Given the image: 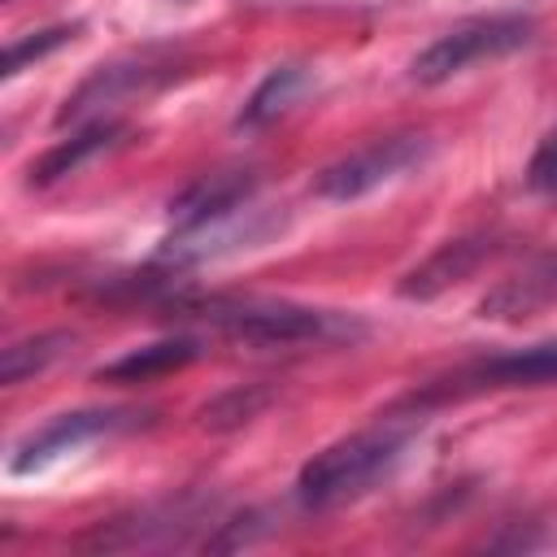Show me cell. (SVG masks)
<instances>
[{"label":"cell","instance_id":"1","mask_svg":"<svg viewBox=\"0 0 557 557\" xmlns=\"http://www.w3.org/2000/svg\"><path fill=\"white\" fill-rule=\"evenodd\" d=\"M178 318H200L226 339L257 348H292V344H344L361 339L366 326L348 313L287 305V300H178Z\"/></svg>","mask_w":557,"mask_h":557},{"label":"cell","instance_id":"2","mask_svg":"<svg viewBox=\"0 0 557 557\" xmlns=\"http://www.w3.org/2000/svg\"><path fill=\"white\" fill-rule=\"evenodd\" d=\"M413 440V422H379L370 431H357L318 457H309L296 474V500L305 509H335L344 500L366 496L379 479L396 470Z\"/></svg>","mask_w":557,"mask_h":557},{"label":"cell","instance_id":"3","mask_svg":"<svg viewBox=\"0 0 557 557\" xmlns=\"http://www.w3.org/2000/svg\"><path fill=\"white\" fill-rule=\"evenodd\" d=\"M535 35V22L522 13H487V17H466L457 26H448L435 44H426L413 65L409 78L413 83H448L453 74L479 65V61H496L509 57L518 48H527Z\"/></svg>","mask_w":557,"mask_h":557},{"label":"cell","instance_id":"4","mask_svg":"<svg viewBox=\"0 0 557 557\" xmlns=\"http://www.w3.org/2000/svg\"><path fill=\"white\" fill-rule=\"evenodd\" d=\"M431 157V139L426 135H387V139H374L339 161H331L318 178H313V196L322 200H357L409 170H418L422 161Z\"/></svg>","mask_w":557,"mask_h":557},{"label":"cell","instance_id":"5","mask_svg":"<svg viewBox=\"0 0 557 557\" xmlns=\"http://www.w3.org/2000/svg\"><path fill=\"white\" fill-rule=\"evenodd\" d=\"M209 513H213V496L183 492L178 500L170 496L161 505H144L139 513L100 522L83 540V548H109V553H122V548H174V544H187V535L196 527H205Z\"/></svg>","mask_w":557,"mask_h":557},{"label":"cell","instance_id":"6","mask_svg":"<svg viewBox=\"0 0 557 557\" xmlns=\"http://www.w3.org/2000/svg\"><path fill=\"white\" fill-rule=\"evenodd\" d=\"M540 383H557V339L553 344H531V348H518V352L470 361V366L453 370L448 379H440V387L422 392V405L426 400H444V396H466V392L540 387Z\"/></svg>","mask_w":557,"mask_h":557},{"label":"cell","instance_id":"7","mask_svg":"<svg viewBox=\"0 0 557 557\" xmlns=\"http://www.w3.org/2000/svg\"><path fill=\"white\" fill-rule=\"evenodd\" d=\"M544 309H557V248L531 257L479 300V318L487 322H527Z\"/></svg>","mask_w":557,"mask_h":557},{"label":"cell","instance_id":"8","mask_svg":"<svg viewBox=\"0 0 557 557\" xmlns=\"http://www.w3.org/2000/svg\"><path fill=\"white\" fill-rule=\"evenodd\" d=\"M252 191H257V174L252 170H213V174H200L187 191L174 196L170 205V222L174 231L170 235H187V231H200L218 218H231L235 209L252 205Z\"/></svg>","mask_w":557,"mask_h":557},{"label":"cell","instance_id":"9","mask_svg":"<svg viewBox=\"0 0 557 557\" xmlns=\"http://www.w3.org/2000/svg\"><path fill=\"white\" fill-rule=\"evenodd\" d=\"M131 418H135V413H126V409H78V413H61V418H52L48 426L30 431V435L13 448L9 470H13V474H26V470L52 461L57 453H70V448H78V444H87V440H96V435H109V431L126 426Z\"/></svg>","mask_w":557,"mask_h":557},{"label":"cell","instance_id":"10","mask_svg":"<svg viewBox=\"0 0 557 557\" xmlns=\"http://www.w3.org/2000/svg\"><path fill=\"white\" fill-rule=\"evenodd\" d=\"M492 252H496V239H492V235L444 239L431 257H422V261L396 283V292H400L405 300H435V296H444L448 287L466 283Z\"/></svg>","mask_w":557,"mask_h":557},{"label":"cell","instance_id":"11","mask_svg":"<svg viewBox=\"0 0 557 557\" xmlns=\"http://www.w3.org/2000/svg\"><path fill=\"white\" fill-rule=\"evenodd\" d=\"M161 78H165V74L152 70V65H100V70L65 100V109L57 113V122H61V126H65V122H83V117H91L96 109H109V104H117V100H126V96H135V91L161 83Z\"/></svg>","mask_w":557,"mask_h":557},{"label":"cell","instance_id":"12","mask_svg":"<svg viewBox=\"0 0 557 557\" xmlns=\"http://www.w3.org/2000/svg\"><path fill=\"white\" fill-rule=\"evenodd\" d=\"M122 131H126V126H122L117 117H91L83 131H74L70 139L52 144V148L30 165V183H35V187H48V183H57V178L83 170L91 157H100L104 148H113Z\"/></svg>","mask_w":557,"mask_h":557},{"label":"cell","instance_id":"13","mask_svg":"<svg viewBox=\"0 0 557 557\" xmlns=\"http://www.w3.org/2000/svg\"><path fill=\"white\" fill-rule=\"evenodd\" d=\"M200 357V339L191 335H174V339H157V344H144L109 366H100V383H152L161 374H174L183 366H191Z\"/></svg>","mask_w":557,"mask_h":557},{"label":"cell","instance_id":"14","mask_svg":"<svg viewBox=\"0 0 557 557\" xmlns=\"http://www.w3.org/2000/svg\"><path fill=\"white\" fill-rule=\"evenodd\" d=\"M300 87H305V70H300V65H274V70L252 87V96L244 100V109H239L235 126L252 131V126L274 122V117H278V113L300 96Z\"/></svg>","mask_w":557,"mask_h":557},{"label":"cell","instance_id":"15","mask_svg":"<svg viewBox=\"0 0 557 557\" xmlns=\"http://www.w3.org/2000/svg\"><path fill=\"white\" fill-rule=\"evenodd\" d=\"M74 348V335L70 331H44V335H30V339H17L0 352V383L4 387H17L22 379L48 370L52 361H61L65 352Z\"/></svg>","mask_w":557,"mask_h":557},{"label":"cell","instance_id":"16","mask_svg":"<svg viewBox=\"0 0 557 557\" xmlns=\"http://www.w3.org/2000/svg\"><path fill=\"white\" fill-rule=\"evenodd\" d=\"M265 405H270V387L244 383V387H231V392H222L218 400H209V405L200 409V426H209V431H226V426H239V422L257 418Z\"/></svg>","mask_w":557,"mask_h":557},{"label":"cell","instance_id":"17","mask_svg":"<svg viewBox=\"0 0 557 557\" xmlns=\"http://www.w3.org/2000/svg\"><path fill=\"white\" fill-rule=\"evenodd\" d=\"M74 30H78V26H48V30H39V35L13 39V44H9V52H4V74H17L26 61H39L44 52L61 48L65 39H74Z\"/></svg>","mask_w":557,"mask_h":557},{"label":"cell","instance_id":"18","mask_svg":"<svg viewBox=\"0 0 557 557\" xmlns=\"http://www.w3.org/2000/svg\"><path fill=\"white\" fill-rule=\"evenodd\" d=\"M527 187L535 196H557V126L535 144V152L527 161Z\"/></svg>","mask_w":557,"mask_h":557}]
</instances>
